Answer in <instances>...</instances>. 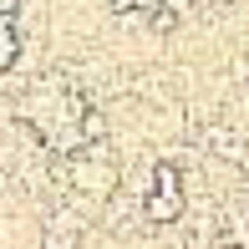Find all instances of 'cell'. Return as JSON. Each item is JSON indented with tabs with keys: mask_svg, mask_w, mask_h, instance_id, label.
Segmentation results:
<instances>
[{
	"mask_svg": "<svg viewBox=\"0 0 249 249\" xmlns=\"http://www.w3.org/2000/svg\"><path fill=\"white\" fill-rule=\"evenodd\" d=\"M148 194H173V198H183V168H178L173 158H158V163H153Z\"/></svg>",
	"mask_w": 249,
	"mask_h": 249,
	"instance_id": "4",
	"label": "cell"
},
{
	"mask_svg": "<svg viewBox=\"0 0 249 249\" xmlns=\"http://www.w3.org/2000/svg\"><path fill=\"white\" fill-rule=\"evenodd\" d=\"M76 132H82V148H92V142H107V138H112L107 112H102V107H87L82 117H76Z\"/></svg>",
	"mask_w": 249,
	"mask_h": 249,
	"instance_id": "5",
	"label": "cell"
},
{
	"mask_svg": "<svg viewBox=\"0 0 249 249\" xmlns=\"http://www.w3.org/2000/svg\"><path fill=\"white\" fill-rule=\"evenodd\" d=\"M198 142L219 158V163H234V168L249 163V138H244L239 127H229V122H209V127L198 132Z\"/></svg>",
	"mask_w": 249,
	"mask_h": 249,
	"instance_id": "1",
	"label": "cell"
},
{
	"mask_svg": "<svg viewBox=\"0 0 249 249\" xmlns=\"http://www.w3.org/2000/svg\"><path fill=\"white\" fill-rule=\"evenodd\" d=\"M16 61H20V31H16V20H0V76Z\"/></svg>",
	"mask_w": 249,
	"mask_h": 249,
	"instance_id": "6",
	"label": "cell"
},
{
	"mask_svg": "<svg viewBox=\"0 0 249 249\" xmlns=\"http://www.w3.org/2000/svg\"><path fill=\"white\" fill-rule=\"evenodd\" d=\"M188 213V198H173V194H142V224L153 229H178Z\"/></svg>",
	"mask_w": 249,
	"mask_h": 249,
	"instance_id": "3",
	"label": "cell"
},
{
	"mask_svg": "<svg viewBox=\"0 0 249 249\" xmlns=\"http://www.w3.org/2000/svg\"><path fill=\"white\" fill-rule=\"evenodd\" d=\"M20 16V0H0V20H16Z\"/></svg>",
	"mask_w": 249,
	"mask_h": 249,
	"instance_id": "7",
	"label": "cell"
},
{
	"mask_svg": "<svg viewBox=\"0 0 249 249\" xmlns=\"http://www.w3.org/2000/svg\"><path fill=\"white\" fill-rule=\"evenodd\" d=\"M87 239V219L76 209H51L46 213V234H41V249H82Z\"/></svg>",
	"mask_w": 249,
	"mask_h": 249,
	"instance_id": "2",
	"label": "cell"
}]
</instances>
